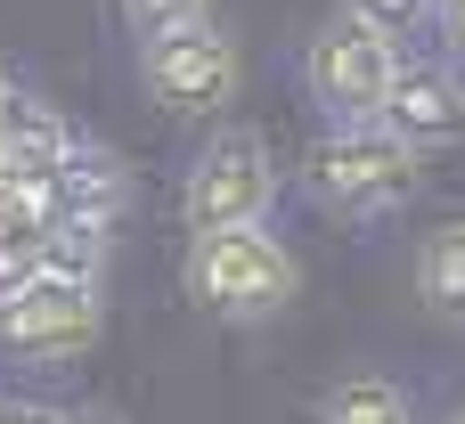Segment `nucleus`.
Returning <instances> with one entry per match:
<instances>
[{"label": "nucleus", "instance_id": "nucleus-1", "mask_svg": "<svg viewBox=\"0 0 465 424\" xmlns=\"http://www.w3.org/2000/svg\"><path fill=\"white\" fill-rule=\"evenodd\" d=\"M302 188H311L335 221H384V212L417 204L425 155H409V147H401L392 131H376V123H343V131H319V139H311Z\"/></svg>", "mask_w": 465, "mask_h": 424}, {"label": "nucleus", "instance_id": "nucleus-2", "mask_svg": "<svg viewBox=\"0 0 465 424\" xmlns=\"http://www.w3.org/2000/svg\"><path fill=\"white\" fill-rule=\"evenodd\" d=\"M188 294H196V311L253 327V319L294 311L302 261L270 229H213V237H188Z\"/></svg>", "mask_w": 465, "mask_h": 424}, {"label": "nucleus", "instance_id": "nucleus-3", "mask_svg": "<svg viewBox=\"0 0 465 424\" xmlns=\"http://www.w3.org/2000/svg\"><path fill=\"white\" fill-rule=\"evenodd\" d=\"M278 204V163H270V139L262 131H221L204 139V155L188 163V188H180V212L196 237L213 229H262Z\"/></svg>", "mask_w": 465, "mask_h": 424}, {"label": "nucleus", "instance_id": "nucleus-4", "mask_svg": "<svg viewBox=\"0 0 465 424\" xmlns=\"http://www.w3.org/2000/svg\"><path fill=\"white\" fill-rule=\"evenodd\" d=\"M392 65H401V49L376 41L368 25H351V16L335 8V16L311 33V49H302V82H311L327 131H343V123H376V106H384V90H392Z\"/></svg>", "mask_w": 465, "mask_h": 424}, {"label": "nucleus", "instance_id": "nucleus-5", "mask_svg": "<svg viewBox=\"0 0 465 424\" xmlns=\"http://www.w3.org/2000/svg\"><path fill=\"white\" fill-rule=\"evenodd\" d=\"M98 335H106V302H98V286L33 278L25 294H8V302H0V351H8V360L65 368V360H82Z\"/></svg>", "mask_w": 465, "mask_h": 424}, {"label": "nucleus", "instance_id": "nucleus-6", "mask_svg": "<svg viewBox=\"0 0 465 424\" xmlns=\"http://www.w3.org/2000/svg\"><path fill=\"white\" fill-rule=\"evenodd\" d=\"M139 82L163 114H221L237 98V41L221 25H188V33H163L139 49Z\"/></svg>", "mask_w": 465, "mask_h": 424}, {"label": "nucleus", "instance_id": "nucleus-7", "mask_svg": "<svg viewBox=\"0 0 465 424\" xmlns=\"http://www.w3.org/2000/svg\"><path fill=\"white\" fill-rule=\"evenodd\" d=\"M376 131H392L409 155L465 147V74L458 65H433V57H401L392 65V90L376 106Z\"/></svg>", "mask_w": 465, "mask_h": 424}, {"label": "nucleus", "instance_id": "nucleus-8", "mask_svg": "<svg viewBox=\"0 0 465 424\" xmlns=\"http://www.w3.org/2000/svg\"><path fill=\"white\" fill-rule=\"evenodd\" d=\"M131 196H139L131 163H123L114 147H98V139H74L65 163H57V180L41 188V212H49V229H90V237H106V229L131 212Z\"/></svg>", "mask_w": 465, "mask_h": 424}, {"label": "nucleus", "instance_id": "nucleus-9", "mask_svg": "<svg viewBox=\"0 0 465 424\" xmlns=\"http://www.w3.org/2000/svg\"><path fill=\"white\" fill-rule=\"evenodd\" d=\"M65 147H74V131H65V114H57L49 98H8V106H0V180H8V188L41 196V188L57 180Z\"/></svg>", "mask_w": 465, "mask_h": 424}, {"label": "nucleus", "instance_id": "nucleus-10", "mask_svg": "<svg viewBox=\"0 0 465 424\" xmlns=\"http://www.w3.org/2000/svg\"><path fill=\"white\" fill-rule=\"evenodd\" d=\"M319 424H417V400H409V384L360 368V376H335V384H327Z\"/></svg>", "mask_w": 465, "mask_h": 424}, {"label": "nucleus", "instance_id": "nucleus-11", "mask_svg": "<svg viewBox=\"0 0 465 424\" xmlns=\"http://www.w3.org/2000/svg\"><path fill=\"white\" fill-rule=\"evenodd\" d=\"M417 294H425L433 319H458L465 327V221H441L417 245Z\"/></svg>", "mask_w": 465, "mask_h": 424}, {"label": "nucleus", "instance_id": "nucleus-12", "mask_svg": "<svg viewBox=\"0 0 465 424\" xmlns=\"http://www.w3.org/2000/svg\"><path fill=\"white\" fill-rule=\"evenodd\" d=\"M98 270H106V237H90V229H49V237H41V278H57V286H98Z\"/></svg>", "mask_w": 465, "mask_h": 424}, {"label": "nucleus", "instance_id": "nucleus-13", "mask_svg": "<svg viewBox=\"0 0 465 424\" xmlns=\"http://www.w3.org/2000/svg\"><path fill=\"white\" fill-rule=\"evenodd\" d=\"M343 16H351V25H368L376 41H392V49H401V41H417V33L433 25V0H343Z\"/></svg>", "mask_w": 465, "mask_h": 424}, {"label": "nucleus", "instance_id": "nucleus-14", "mask_svg": "<svg viewBox=\"0 0 465 424\" xmlns=\"http://www.w3.org/2000/svg\"><path fill=\"white\" fill-rule=\"evenodd\" d=\"M123 25H131L139 41H163V33L213 25V0H123Z\"/></svg>", "mask_w": 465, "mask_h": 424}, {"label": "nucleus", "instance_id": "nucleus-15", "mask_svg": "<svg viewBox=\"0 0 465 424\" xmlns=\"http://www.w3.org/2000/svg\"><path fill=\"white\" fill-rule=\"evenodd\" d=\"M41 237H49V229H25V237H0V302H8V294H25V286L41 278Z\"/></svg>", "mask_w": 465, "mask_h": 424}, {"label": "nucleus", "instance_id": "nucleus-16", "mask_svg": "<svg viewBox=\"0 0 465 424\" xmlns=\"http://www.w3.org/2000/svg\"><path fill=\"white\" fill-rule=\"evenodd\" d=\"M25 229H49V212H41V196L0 180V237H25Z\"/></svg>", "mask_w": 465, "mask_h": 424}, {"label": "nucleus", "instance_id": "nucleus-17", "mask_svg": "<svg viewBox=\"0 0 465 424\" xmlns=\"http://www.w3.org/2000/svg\"><path fill=\"white\" fill-rule=\"evenodd\" d=\"M433 25H441V41H450V57L465 65V0H433Z\"/></svg>", "mask_w": 465, "mask_h": 424}, {"label": "nucleus", "instance_id": "nucleus-18", "mask_svg": "<svg viewBox=\"0 0 465 424\" xmlns=\"http://www.w3.org/2000/svg\"><path fill=\"white\" fill-rule=\"evenodd\" d=\"M0 424H65V409H49V400H0Z\"/></svg>", "mask_w": 465, "mask_h": 424}, {"label": "nucleus", "instance_id": "nucleus-19", "mask_svg": "<svg viewBox=\"0 0 465 424\" xmlns=\"http://www.w3.org/2000/svg\"><path fill=\"white\" fill-rule=\"evenodd\" d=\"M65 424H123V417H114V409H74Z\"/></svg>", "mask_w": 465, "mask_h": 424}, {"label": "nucleus", "instance_id": "nucleus-20", "mask_svg": "<svg viewBox=\"0 0 465 424\" xmlns=\"http://www.w3.org/2000/svg\"><path fill=\"white\" fill-rule=\"evenodd\" d=\"M8 98H16V82H8V65H0V106H8Z\"/></svg>", "mask_w": 465, "mask_h": 424}, {"label": "nucleus", "instance_id": "nucleus-21", "mask_svg": "<svg viewBox=\"0 0 465 424\" xmlns=\"http://www.w3.org/2000/svg\"><path fill=\"white\" fill-rule=\"evenodd\" d=\"M458 424H465V417H458Z\"/></svg>", "mask_w": 465, "mask_h": 424}]
</instances>
